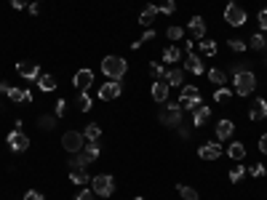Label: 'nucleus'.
<instances>
[{
	"label": "nucleus",
	"mask_w": 267,
	"mask_h": 200,
	"mask_svg": "<svg viewBox=\"0 0 267 200\" xmlns=\"http://www.w3.org/2000/svg\"><path fill=\"white\" fill-rule=\"evenodd\" d=\"M102 72L107 75V80H120L128 72V62L123 56H104L102 59Z\"/></svg>",
	"instance_id": "obj_1"
},
{
	"label": "nucleus",
	"mask_w": 267,
	"mask_h": 200,
	"mask_svg": "<svg viewBox=\"0 0 267 200\" xmlns=\"http://www.w3.org/2000/svg\"><path fill=\"white\" fill-rule=\"evenodd\" d=\"M233 83H235V93L249 96V93H254V88H256V75H254L251 70L235 72V75H233Z\"/></svg>",
	"instance_id": "obj_2"
},
{
	"label": "nucleus",
	"mask_w": 267,
	"mask_h": 200,
	"mask_svg": "<svg viewBox=\"0 0 267 200\" xmlns=\"http://www.w3.org/2000/svg\"><path fill=\"white\" fill-rule=\"evenodd\" d=\"M91 189H94V195H99V197H110L115 192V179L110 174H99V176L91 179Z\"/></svg>",
	"instance_id": "obj_3"
},
{
	"label": "nucleus",
	"mask_w": 267,
	"mask_h": 200,
	"mask_svg": "<svg viewBox=\"0 0 267 200\" xmlns=\"http://www.w3.org/2000/svg\"><path fill=\"white\" fill-rule=\"evenodd\" d=\"M62 147L70 152V155H75V152H83L85 147V136L80 131H67L64 136H62Z\"/></svg>",
	"instance_id": "obj_4"
},
{
	"label": "nucleus",
	"mask_w": 267,
	"mask_h": 200,
	"mask_svg": "<svg viewBox=\"0 0 267 200\" xmlns=\"http://www.w3.org/2000/svg\"><path fill=\"white\" fill-rule=\"evenodd\" d=\"M179 107H182V110H198L200 107V91L195 88V85H185V88H182Z\"/></svg>",
	"instance_id": "obj_5"
},
{
	"label": "nucleus",
	"mask_w": 267,
	"mask_h": 200,
	"mask_svg": "<svg viewBox=\"0 0 267 200\" xmlns=\"http://www.w3.org/2000/svg\"><path fill=\"white\" fill-rule=\"evenodd\" d=\"M225 22L230 27H243L246 24V11L238 3H227L225 6Z\"/></svg>",
	"instance_id": "obj_6"
},
{
	"label": "nucleus",
	"mask_w": 267,
	"mask_h": 200,
	"mask_svg": "<svg viewBox=\"0 0 267 200\" xmlns=\"http://www.w3.org/2000/svg\"><path fill=\"white\" fill-rule=\"evenodd\" d=\"M8 147H11L14 152H24L27 147H30V136H27L22 128H14L11 133H8Z\"/></svg>",
	"instance_id": "obj_7"
},
{
	"label": "nucleus",
	"mask_w": 267,
	"mask_h": 200,
	"mask_svg": "<svg viewBox=\"0 0 267 200\" xmlns=\"http://www.w3.org/2000/svg\"><path fill=\"white\" fill-rule=\"evenodd\" d=\"M123 93V85H120V80H107L99 88V99L102 102H115L118 96Z\"/></svg>",
	"instance_id": "obj_8"
},
{
	"label": "nucleus",
	"mask_w": 267,
	"mask_h": 200,
	"mask_svg": "<svg viewBox=\"0 0 267 200\" xmlns=\"http://www.w3.org/2000/svg\"><path fill=\"white\" fill-rule=\"evenodd\" d=\"M160 123H163V126H176L179 128V123H182V107L168 104V107L160 112Z\"/></svg>",
	"instance_id": "obj_9"
},
{
	"label": "nucleus",
	"mask_w": 267,
	"mask_h": 200,
	"mask_svg": "<svg viewBox=\"0 0 267 200\" xmlns=\"http://www.w3.org/2000/svg\"><path fill=\"white\" fill-rule=\"evenodd\" d=\"M75 88L78 91H88L91 88V83H94V70H88V67H83V70L75 72Z\"/></svg>",
	"instance_id": "obj_10"
},
{
	"label": "nucleus",
	"mask_w": 267,
	"mask_h": 200,
	"mask_svg": "<svg viewBox=\"0 0 267 200\" xmlns=\"http://www.w3.org/2000/svg\"><path fill=\"white\" fill-rule=\"evenodd\" d=\"M198 158L200 160H219L222 158V147H219V141H206V144L198 149Z\"/></svg>",
	"instance_id": "obj_11"
},
{
	"label": "nucleus",
	"mask_w": 267,
	"mask_h": 200,
	"mask_svg": "<svg viewBox=\"0 0 267 200\" xmlns=\"http://www.w3.org/2000/svg\"><path fill=\"white\" fill-rule=\"evenodd\" d=\"M16 72L22 75L24 80H37V78H40V67L32 64V62H19L16 64Z\"/></svg>",
	"instance_id": "obj_12"
},
{
	"label": "nucleus",
	"mask_w": 267,
	"mask_h": 200,
	"mask_svg": "<svg viewBox=\"0 0 267 200\" xmlns=\"http://www.w3.org/2000/svg\"><path fill=\"white\" fill-rule=\"evenodd\" d=\"M150 93H152V99H155L158 104L168 102V83H166V78H160V80H155V83H152Z\"/></svg>",
	"instance_id": "obj_13"
},
{
	"label": "nucleus",
	"mask_w": 267,
	"mask_h": 200,
	"mask_svg": "<svg viewBox=\"0 0 267 200\" xmlns=\"http://www.w3.org/2000/svg\"><path fill=\"white\" fill-rule=\"evenodd\" d=\"M249 118L254 123H259L267 118V99H254L251 102V107H249Z\"/></svg>",
	"instance_id": "obj_14"
},
{
	"label": "nucleus",
	"mask_w": 267,
	"mask_h": 200,
	"mask_svg": "<svg viewBox=\"0 0 267 200\" xmlns=\"http://www.w3.org/2000/svg\"><path fill=\"white\" fill-rule=\"evenodd\" d=\"M233 131H235V123L230 118H222L216 123V139L219 141H225V139H230L233 136Z\"/></svg>",
	"instance_id": "obj_15"
},
{
	"label": "nucleus",
	"mask_w": 267,
	"mask_h": 200,
	"mask_svg": "<svg viewBox=\"0 0 267 200\" xmlns=\"http://www.w3.org/2000/svg\"><path fill=\"white\" fill-rule=\"evenodd\" d=\"M187 30H190V35H193V37H206V22H203V16H190Z\"/></svg>",
	"instance_id": "obj_16"
},
{
	"label": "nucleus",
	"mask_w": 267,
	"mask_h": 200,
	"mask_svg": "<svg viewBox=\"0 0 267 200\" xmlns=\"http://www.w3.org/2000/svg\"><path fill=\"white\" fill-rule=\"evenodd\" d=\"M211 120V107H206V104H200L198 110H193V126L195 128H200L203 123H208Z\"/></svg>",
	"instance_id": "obj_17"
},
{
	"label": "nucleus",
	"mask_w": 267,
	"mask_h": 200,
	"mask_svg": "<svg viewBox=\"0 0 267 200\" xmlns=\"http://www.w3.org/2000/svg\"><path fill=\"white\" fill-rule=\"evenodd\" d=\"M160 11H158V6L155 3H150V6H145V11L139 14V24L142 27H150L152 22H155V16H158Z\"/></svg>",
	"instance_id": "obj_18"
},
{
	"label": "nucleus",
	"mask_w": 267,
	"mask_h": 200,
	"mask_svg": "<svg viewBox=\"0 0 267 200\" xmlns=\"http://www.w3.org/2000/svg\"><path fill=\"white\" fill-rule=\"evenodd\" d=\"M8 99L16 102V104H30L32 102V93L27 88H8Z\"/></svg>",
	"instance_id": "obj_19"
},
{
	"label": "nucleus",
	"mask_w": 267,
	"mask_h": 200,
	"mask_svg": "<svg viewBox=\"0 0 267 200\" xmlns=\"http://www.w3.org/2000/svg\"><path fill=\"white\" fill-rule=\"evenodd\" d=\"M185 70H187V72H193V75H200V72H203V62L198 59V54H195V51L185 56Z\"/></svg>",
	"instance_id": "obj_20"
},
{
	"label": "nucleus",
	"mask_w": 267,
	"mask_h": 200,
	"mask_svg": "<svg viewBox=\"0 0 267 200\" xmlns=\"http://www.w3.org/2000/svg\"><path fill=\"white\" fill-rule=\"evenodd\" d=\"M179 59H185V56H182V48H179V45H168V48L163 51V62H166V64H176Z\"/></svg>",
	"instance_id": "obj_21"
},
{
	"label": "nucleus",
	"mask_w": 267,
	"mask_h": 200,
	"mask_svg": "<svg viewBox=\"0 0 267 200\" xmlns=\"http://www.w3.org/2000/svg\"><path fill=\"white\" fill-rule=\"evenodd\" d=\"M70 182L72 184H88L91 176L85 174V168H70Z\"/></svg>",
	"instance_id": "obj_22"
},
{
	"label": "nucleus",
	"mask_w": 267,
	"mask_h": 200,
	"mask_svg": "<svg viewBox=\"0 0 267 200\" xmlns=\"http://www.w3.org/2000/svg\"><path fill=\"white\" fill-rule=\"evenodd\" d=\"M227 155H230V158L235 160V163H241V160L246 158V147L241 144V141H233V144L227 147Z\"/></svg>",
	"instance_id": "obj_23"
},
{
	"label": "nucleus",
	"mask_w": 267,
	"mask_h": 200,
	"mask_svg": "<svg viewBox=\"0 0 267 200\" xmlns=\"http://www.w3.org/2000/svg\"><path fill=\"white\" fill-rule=\"evenodd\" d=\"M37 88L46 91V93L56 91V78H54V75H40V78H37Z\"/></svg>",
	"instance_id": "obj_24"
},
{
	"label": "nucleus",
	"mask_w": 267,
	"mask_h": 200,
	"mask_svg": "<svg viewBox=\"0 0 267 200\" xmlns=\"http://www.w3.org/2000/svg\"><path fill=\"white\" fill-rule=\"evenodd\" d=\"M94 160L85 155V152H75V158L70 160V168H85V166H91Z\"/></svg>",
	"instance_id": "obj_25"
},
{
	"label": "nucleus",
	"mask_w": 267,
	"mask_h": 200,
	"mask_svg": "<svg viewBox=\"0 0 267 200\" xmlns=\"http://www.w3.org/2000/svg\"><path fill=\"white\" fill-rule=\"evenodd\" d=\"M176 192H179V197H182V200H200L198 189L187 187V184H176Z\"/></svg>",
	"instance_id": "obj_26"
},
{
	"label": "nucleus",
	"mask_w": 267,
	"mask_h": 200,
	"mask_svg": "<svg viewBox=\"0 0 267 200\" xmlns=\"http://www.w3.org/2000/svg\"><path fill=\"white\" fill-rule=\"evenodd\" d=\"M83 136H85V141H99L102 128L97 126V123H88V126H85V131H83Z\"/></svg>",
	"instance_id": "obj_27"
},
{
	"label": "nucleus",
	"mask_w": 267,
	"mask_h": 200,
	"mask_svg": "<svg viewBox=\"0 0 267 200\" xmlns=\"http://www.w3.org/2000/svg\"><path fill=\"white\" fill-rule=\"evenodd\" d=\"M230 99H233V91L225 88V85H219V88L214 91V102H219V104H230Z\"/></svg>",
	"instance_id": "obj_28"
},
{
	"label": "nucleus",
	"mask_w": 267,
	"mask_h": 200,
	"mask_svg": "<svg viewBox=\"0 0 267 200\" xmlns=\"http://www.w3.org/2000/svg\"><path fill=\"white\" fill-rule=\"evenodd\" d=\"M182 80H185V72L179 70V67H176V70H168V72H166V83H168V85H182Z\"/></svg>",
	"instance_id": "obj_29"
},
{
	"label": "nucleus",
	"mask_w": 267,
	"mask_h": 200,
	"mask_svg": "<svg viewBox=\"0 0 267 200\" xmlns=\"http://www.w3.org/2000/svg\"><path fill=\"white\" fill-rule=\"evenodd\" d=\"M249 45L254 51H264L267 48V37L262 35V32H256V35H251V40H249Z\"/></svg>",
	"instance_id": "obj_30"
},
{
	"label": "nucleus",
	"mask_w": 267,
	"mask_h": 200,
	"mask_svg": "<svg viewBox=\"0 0 267 200\" xmlns=\"http://www.w3.org/2000/svg\"><path fill=\"white\" fill-rule=\"evenodd\" d=\"M208 80H211L216 88H219V85H225V83H227V75H225L222 70H208Z\"/></svg>",
	"instance_id": "obj_31"
},
{
	"label": "nucleus",
	"mask_w": 267,
	"mask_h": 200,
	"mask_svg": "<svg viewBox=\"0 0 267 200\" xmlns=\"http://www.w3.org/2000/svg\"><path fill=\"white\" fill-rule=\"evenodd\" d=\"M78 110H80V112H88V110H91V93H88V91H80V96H78Z\"/></svg>",
	"instance_id": "obj_32"
},
{
	"label": "nucleus",
	"mask_w": 267,
	"mask_h": 200,
	"mask_svg": "<svg viewBox=\"0 0 267 200\" xmlns=\"http://www.w3.org/2000/svg\"><path fill=\"white\" fill-rule=\"evenodd\" d=\"M243 174H246V168H243L241 163H235V166L230 168V182H233V184H238V182L243 179Z\"/></svg>",
	"instance_id": "obj_33"
},
{
	"label": "nucleus",
	"mask_w": 267,
	"mask_h": 200,
	"mask_svg": "<svg viewBox=\"0 0 267 200\" xmlns=\"http://www.w3.org/2000/svg\"><path fill=\"white\" fill-rule=\"evenodd\" d=\"M83 152H85V155H88L91 160H97L102 149H99V144H97V141H88V144H85V147H83Z\"/></svg>",
	"instance_id": "obj_34"
},
{
	"label": "nucleus",
	"mask_w": 267,
	"mask_h": 200,
	"mask_svg": "<svg viewBox=\"0 0 267 200\" xmlns=\"http://www.w3.org/2000/svg\"><path fill=\"white\" fill-rule=\"evenodd\" d=\"M37 126H40L43 131H46V128H49V131H51V128L56 126V115H43L40 120H37Z\"/></svg>",
	"instance_id": "obj_35"
},
{
	"label": "nucleus",
	"mask_w": 267,
	"mask_h": 200,
	"mask_svg": "<svg viewBox=\"0 0 267 200\" xmlns=\"http://www.w3.org/2000/svg\"><path fill=\"white\" fill-rule=\"evenodd\" d=\"M200 51H203L206 56H214L216 54V43L214 40H200Z\"/></svg>",
	"instance_id": "obj_36"
},
{
	"label": "nucleus",
	"mask_w": 267,
	"mask_h": 200,
	"mask_svg": "<svg viewBox=\"0 0 267 200\" xmlns=\"http://www.w3.org/2000/svg\"><path fill=\"white\" fill-rule=\"evenodd\" d=\"M166 35L171 37V40H182V37H185V30H182V27H168Z\"/></svg>",
	"instance_id": "obj_37"
},
{
	"label": "nucleus",
	"mask_w": 267,
	"mask_h": 200,
	"mask_svg": "<svg viewBox=\"0 0 267 200\" xmlns=\"http://www.w3.org/2000/svg\"><path fill=\"white\" fill-rule=\"evenodd\" d=\"M150 72H152V78H166L163 64H158V62H152V64H150Z\"/></svg>",
	"instance_id": "obj_38"
},
{
	"label": "nucleus",
	"mask_w": 267,
	"mask_h": 200,
	"mask_svg": "<svg viewBox=\"0 0 267 200\" xmlns=\"http://www.w3.org/2000/svg\"><path fill=\"white\" fill-rule=\"evenodd\" d=\"M227 45H230L233 51H238V54H243V51H246V43H243V40H238V37H230V40H227Z\"/></svg>",
	"instance_id": "obj_39"
},
{
	"label": "nucleus",
	"mask_w": 267,
	"mask_h": 200,
	"mask_svg": "<svg viewBox=\"0 0 267 200\" xmlns=\"http://www.w3.org/2000/svg\"><path fill=\"white\" fill-rule=\"evenodd\" d=\"M158 11H160V14H166V16H168V14H174V11H176V0H166V3L160 6Z\"/></svg>",
	"instance_id": "obj_40"
},
{
	"label": "nucleus",
	"mask_w": 267,
	"mask_h": 200,
	"mask_svg": "<svg viewBox=\"0 0 267 200\" xmlns=\"http://www.w3.org/2000/svg\"><path fill=\"white\" fill-rule=\"evenodd\" d=\"M54 115H56V118H64V115H67V99H59V102H56Z\"/></svg>",
	"instance_id": "obj_41"
},
{
	"label": "nucleus",
	"mask_w": 267,
	"mask_h": 200,
	"mask_svg": "<svg viewBox=\"0 0 267 200\" xmlns=\"http://www.w3.org/2000/svg\"><path fill=\"white\" fill-rule=\"evenodd\" d=\"M256 22H259L262 32H267V8H262V11H259V16H256Z\"/></svg>",
	"instance_id": "obj_42"
},
{
	"label": "nucleus",
	"mask_w": 267,
	"mask_h": 200,
	"mask_svg": "<svg viewBox=\"0 0 267 200\" xmlns=\"http://www.w3.org/2000/svg\"><path fill=\"white\" fill-rule=\"evenodd\" d=\"M72 200H94V189H83V192H78Z\"/></svg>",
	"instance_id": "obj_43"
},
{
	"label": "nucleus",
	"mask_w": 267,
	"mask_h": 200,
	"mask_svg": "<svg viewBox=\"0 0 267 200\" xmlns=\"http://www.w3.org/2000/svg\"><path fill=\"white\" fill-rule=\"evenodd\" d=\"M22 200H43V192H37V189H30V192H24Z\"/></svg>",
	"instance_id": "obj_44"
},
{
	"label": "nucleus",
	"mask_w": 267,
	"mask_h": 200,
	"mask_svg": "<svg viewBox=\"0 0 267 200\" xmlns=\"http://www.w3.org/2000/svg\"><path fill=\"white\" fill-rule=\"evenodd\" d=\"M264 174H267V168H264L262 163H259V166H254V168H251V176H256V179H262Z\"/></svg>",
	"instance_id": "obj_45"
},
{
	"label": "nucleus",
	"mask_w": 267,
	"mask_h": 200,
	"mask_svg": "<svg viewBox=\"0 0 267 200\" xmlns=\"http://www.w3.org/2000/svg\"><path fill=\"white\" fill-rule=\"evenodd\" d=\"M8 3H11V8H16V11H19V8H27V6H30V0H8Z\"/></svg>",
	"instance_id": "obj_46"
},
{
	"label": "nucleus",
	"mask_w": 267,
	"mask_h": 200,
	"mask_svg": "<svg viewBox=\"0 0 267 200\" xmlns=\"http://www.w3.org/2000/svg\"><path fill=\"white\" fill-rule=\"evenodd\" d=\"M139 40H142V43H147V40H155V30H147L145 35L139 37Z\"/></svg>",
	"instance_id": "obj_47"
},
{
	"label": "nucleus",
	"mask_w": 267,
	"mask_h": 200,
	"mask_svg": "<svg viewBox=\"0 0 267 200\" xmlns=\"http://www.w3.org/2000/svg\"><path fill=\"white\" fill-rule=\"evenodd\" d=\"M256 147H259V152L267 155V133H262V139H259V144H256Z\"/></svg>",
	"instance_id": "obj_48"
},
{
	"label": "nucleus",
	"mask_w": 267,
	"mask_h": 200,
	"mask_svg": "<svg viewBox=\"0 0 267 200\" xmlns=\"http://www.w3.org/2000/svg\"><path fill=\"white\" fill-rule=\"evenodd\" d=\"M193 48H195L193 37H187V40H185V51H187V54H193Z\"/></svg>",
	"instance_id": "obj_49"
},
{
	"label": "nucleus",
	"mask_w": 267,
	"mask_h": 200,
	"mask_svg": "<svg viewBox=\"0 0 267 200\" xmlns=\"http://www.w3.org/2000/svg\"><path fill=\"white\" fill-rule=\"evenodd\" d=\"M27 11H30L32 16H37V14H40V8H37V3H30V6H27Z\"/></svg>",
	"instance_id": "obj_50"
},
{
	"label": "nucleus",
	"mask_w": 267,
	"mask_h": 200,
	"mask_svg": "<svg viewBox=\"0 0 267 200\" xmlns=\"http://www.w3.org/2000/svg\"><path fill=\"white\" fill-rule=\"evenodd\" d=\"M3 91L8 93V85H6V83H0V93H3Z\"/></svg>",
	"instance_id": "obj_51"
},
{
	"label": "nucleus",
	"mask_w": 267,
	"mask_h": 200,
	"mask_svg": "<svg viewBox=\"0 0 267 200\" xmlns=\"http://www.w3.org/2000/svg\"><path fill=\"white\" fill-rule=\"evenodd\" d=\"M134 200H145V197H134Z\"/></svg>",
	"instance_id": "obj_52"
}]
</instances>
